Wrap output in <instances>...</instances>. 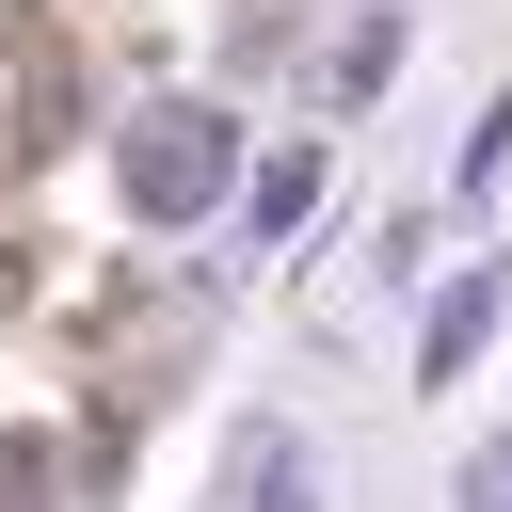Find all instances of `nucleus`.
<instances>
[{
	"mask_svg": "<svg viewBox=\"0 0 512 512\" xmlns=\"http://www.w3.org/2000/svg\"><path fill=\"white\" fill-rule=\"evenodd\" d=\"M224 160H240V128H224L208 96H144V112H128V144H112V176H128V208H144V224L224 208Z\"/></svg>",
	"mask_w": 512,
	"mask_h": 512,
	"instance_id": "f257e3e1",
	"label": "nucleus"
},
{
	"mask_svg": "<svg viewBox=\"0 0 512 512\" xmlns=\"http://www.w3.org/2000/svg\"><path fill=\"white\" fill-rule=\"evenodd\" d=\"M496 288H512V272H464V288H448V304H432V352H416V368H432V384H464V352H480V336H496Z\"/></svg>",
	"mask_w": 512,
	"mask_h": 512,
	"instance_id": "f03ea898",
	"label": "nucleus"
},
{
	"mask_svg": "<svg viewBox=\"0 0 512 512\" xmlns=\"http://www.w3.org/2000/svg\"><path fill=\"white\" fill-rule=\"evenodd\" d=\"M240 512H320V496H304V464H288L272 432H256V464H240Z\"/></svg>",
	"mask_w": 512,
	"mask_h": 512,
	"instance_id": "7ed1b4c3",
	"label": "nucleus"
},
{
	"mask_svg": "<svg viewBox=\"0 0 512 512\" xmlns=\"http://www.w3.org/2000/svg\"><path fill=\"white\" fill-rule=\"evenodd\" d=\"M304 192H320V160H272V176H256V240H288V224H304Z\"/></svg>",
	"mask_w": 512,
	"mask_h": 512,
	"instance_id": "20e7f679",
	"label": "nucleus"
},
{
	"mask_svg": "<svg viewBox=\"0 0 512 512\" xmlns=\"http://www.w3.org/2000/svg\"><path fill=\"white\" fill-rule=\"evenodd\" d=\"M464 512H512V432H496V448L464 464Z\"/></svg>",
	"mask_w": 512,
	"mask_h": 512,
	"instance_id": "39448f33",
	"label": "nucleus"
}]
</instances>
